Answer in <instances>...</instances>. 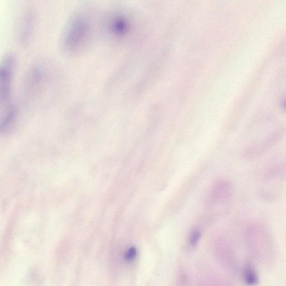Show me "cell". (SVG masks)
<instances>
[{"label": "cell", "mask_w": 286, "mask_h": 286, "mask_svg": "<svg viewBox=\"0 0 286 286\" xmlns=\"http://www.w3.org/2000/svg\"><path fill=\"white\" fill-rule=\"evenodd\" d=\"M136 249L134 248H131L127 251L125 255V258L127 261H132L136 257Z\"/></svg>", "instance_id": "cell-7"}, {"label": "cell", "mask_w": 286, "mask_h": 286, "mask_svg": "<svg viewBox=\"0 0 286 286\" xmlns=\"http://www.w3.org/2000/svg\"><path fill=\"white\" fill-rule=\"evenodd\" d=\"M233 187L227 180H220L216 183L209 192L210 203L218 205L229 201L232 195Z\"/></svg>", "instance_id": "cell-3"}, {"label": "cell", "mask_w": 286, "mask_h": 286, "mask_svg": "<svg viewBox=\"0 0 286 286\" xmlns=\"http://www.w3.org/2000/svg\"><path fill=\"white\" fill-rule=\"evenodd\" d=\"M201 233L199 230L195 229L191 232L189 237V244L191 247H195L199 242Z\"/></svg>", "instance_id": "cell-6"}, {"label": "cell", "mask_w": 286, "mask_h": 286, "mask_svg": "<svg viewBox=\"0 0 286 286\" xmlns=\"http://www.w3.org/2000/svg\"><path fill=\"white\" fill-rule=\"evenodd\" d=\"M16 63V58L12 52L7 53L0 60V107L9 100Z\"/></svg>", "instance_id": "cell-1"}, {"label": "cell", "mask_w": 286, "mask_h": 286, "mask_svg": "<svg viewBox=\"0 0 286 286\" xmlns=\"http://www.w3.org/2000/svg\"><path fill=\"white\" fill-rule=\"evenodd\" d=\"M244 282L248 286H255L258 283V277L254 268L250 266L244 268L243 272Z\"/></svg>", "instance_id": "cell-5"}, {"label": "cell", "mask_w": 286, "mask_h": 286, "mask_svg": "<svg viewBox=\"0 0 286 286\" xmlns=\"http://www.w3.org/2000/svg\"><path fill=\"white\" fill-rule=\"evenodd\" d=\"M36 14L33 9L27 8L23 10L16 23V37L21 45L30 42L36 27Z\"/></svg>", "instance_id": "cell-2"}, {"label": "cell", "mask_w": 286, "mask_h": 286, "mask_svg": "<svg viewBox=\"0 0 286 286\" xmlns=\"http://www.w3.org/2000/svg\"><path fill=\"white\" fill-rule=\"evenodd\" d=\"M18 110L15 105L7 103L0 107V134L8 132L15 123Z\"/></svg>", "instance_id": "cell-4"}]
</instances>
